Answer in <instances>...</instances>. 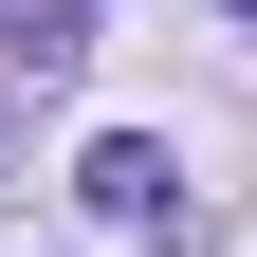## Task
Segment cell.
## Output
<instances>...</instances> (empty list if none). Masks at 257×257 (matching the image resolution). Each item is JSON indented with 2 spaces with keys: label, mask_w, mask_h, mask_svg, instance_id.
Returning a JSON list of instances; mask_svg holds the SVG:
<instances>
[{
  "label": "cell",
  "mask_w": 257,
  "mask_h": 257,
  "mask_svg": "<svg viewBox=\"0 0 257 257\" xmlns=\"http://www.w3.org/2000/svg\"><path fill=\"white\" fill-rule=\"evenodd\" d=\"M74 184H92V220H166V202H184V166L147 147V128H110V147H92Z\"/></svg>",
  "instance_id": "obj_1"
},
{
  "label": "cell",
  "mask_w": 257,
  "mask_h": 257,
  "mask_svg": "<svg viewBox=\"0 0 257 257\" xmlns=\"http://www.w3.org/2000/svg\"><path fill=\"white\" fill-rule=\"evenodd\" d=\"M74 55H92V0H0V74H74Z\"/></svg>",
  "instance_id": "obj_2"
},
{
  "label": "cell",
  "mask_w": 257,
  "mask_h": 257,
  "mask_svg": "<svg viewBox=\"0 0 257 257\" xmlns=\"http://www.w3.org/2000/svg\"><path fill=\"white\" fill-rule=\"evenodd\" d=\"M220 19H257V0H220Z\"/></svg>",
  "instance_id": "obj_3"
}]
</instances>
